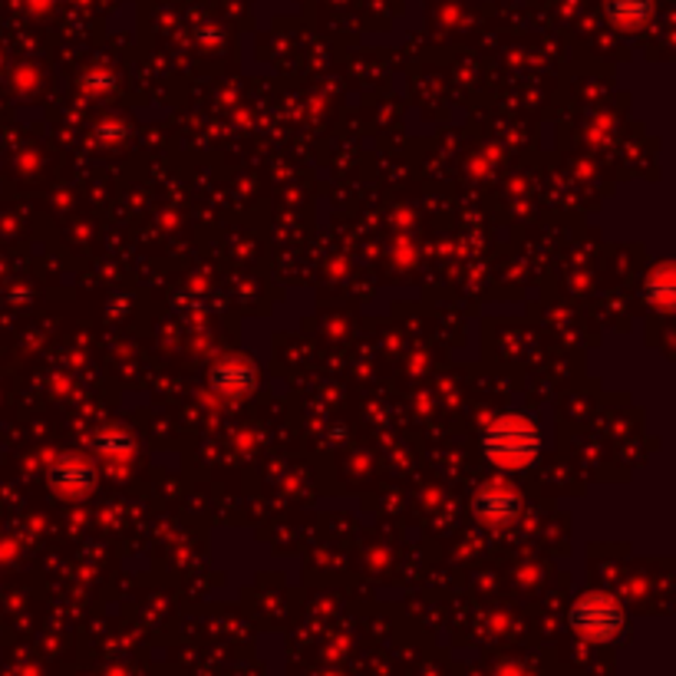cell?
Returning a JSON list of instances; mask_svg holds the SVG:
<instances>
[{
	"instance_id": "cell-1",
	"label": "cell",
	"mask_w": 676,
	"mask_h": 676,
	"mask_svg": "<svg viewBox=\"0 0 676 676\" xmlns=\"http://www.w3.org/2000/svg\"><path fill=\"white\" fill-rule=\"evenodd\" d=\"M482 450L488 455V462H495V465H501L508 472H518V468H528L538 458L541 430L525 413H501L485 426Z\"/></svg>"
},
{
	"instance_id": "cell-2",
	"label": "cell",
	"mask_w": 676,
	"mask_h": 676,
	"mask_svg": "<svg viewBox=\"0 0 676 676\" xmlns=\"http://www.w3.org/2000/svg\"><path fill=\"white\" fill-rule=\"evenodd\" d=\"M571 627L591 644H608L624 631V611L611 594H584L571 608Z\"/></svg>"
},
{
	"instance_id": "cell-3",
	"label": "cell",
	"mask_w": 676,
	"mask_h": 676,
	"mask_svg": "<svg viewBox=\"0 0 676 676\" xmlns=\"http://www.w3.org/2000/svg\"><path fill=\"white\" fill-rule=\"evenodd\" d=\"M518 508H521V505H518V495H515L508 485H501V482L482 485L478 495H475V515H478V521L488 525V528H505V525H511L515 515H518Z\"/></svg>"
},
{
	"instance_id": "cell-4",
	"label": "cell",
	"mask_w": 676,
	"mask_h": 676,
	"mask_svg": "<svg viewBox=\"0 0 676 676\" xmlns=\"http://www.w3.org/2000/svg\"><path fill=\"white\" fill-rule=\"evenodd\" d=\"M209 383H212V390L222 393V397H244V393H251V387L257 383V373H254V367H251L247 360L225 357V360L215 363Z\"/></svg>"
},
{
	"instance_id": "cell-5",
	"label": "cell",
	"mask_w": 676,
	"mask_h": 676,
	"mask_svg": "<svg viewBox=\"0 0 676 676\" xmlns=\"http://www.w3.org/2000/svg\"><path fill=\"white\" fill-rule=\"evenodd\" d=\"M50 482H53V488L63 495V498H83L89 488H93V482H96V475H93V468L83 462V458H73V455H63L56 465H53V472H50Z\"/></svg>"
},
{
	"instance_id": "cell-6",
	"label": "cell",
	"mask_w": 676,
	"mask_h": 676,
	"mask_svg": "<svg viewBox=\"0 0 676 676\" xmlns=\"http://www.w3.org/2000/svg\"><path fill=\"white\" fill-rule=\"evenodd\" d=\"M608 17L617 30H641L654 17L651 0H608Z\"/></svg>"
},
{
	"instance_id": "cell-7",
	"label": "cell",
	"mask_w": 676,
	"mask_h": 676,
	"mask_svg": "<svg viewBox=\"0 0 676 676\" xmlns=\"http://www.w3.org/2000/svg\"><path fill=\"white\" fill-rule=\"evenodd\" d=\"M93 450L106 455V458H123V455H133L136 446L123 430H103V433L93 436Z\"/></svg>"
}]
</instances>
